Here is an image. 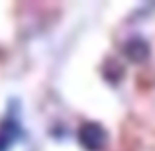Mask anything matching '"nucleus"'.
I'll return each instance as SVG.
<instances>
[{"label": "nucleus", "instance_id": "1", "mask_svg": "<svg viewBox=\"0 0 155 151\" xmlns=\"http://www.w3.org/2000/svg\"><path fill=\"white\" fill-rule=\"evenodd\" d=\"M79 143L87 151H102L108 143V133L100 124L87 122L79 130Z\"/></svg>", "mask_w": 155, "mask_h": 151}, {"label": "nucleus", "instance_id": "3", "mask_svg": "<svg viewBox=\"0 0 155 151\" xmlns=\"http://www.w3.org/2000/svg\"><path fill=\"white\" fill-rule=\"evenodd\" d=\"M20 136H22L20 124L14 118H6V120L0 124V151H8Z\"/></svg>", "mask_w": 155, "mask_h": 151}, {"label": "nucleus", "instance_id": "2", "mask_svg": "<svg viewBox=\"0 0 155 151\" xmlns=\"http://www.w3.org/2000/svg\"><path fill=\"white\" fill-rule=\"evenodd\" d=\"M149 53H151L149 43L143 38H132L124 43V55L132 63H143V61H147Z\"/></svg>", "mask_w": 155, "mask_h": 151}]
</instances>
